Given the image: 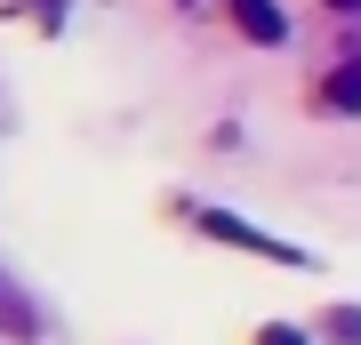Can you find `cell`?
<instances>
[{
    "label": "cell",
    "instance_id": "8992f818",
    "mask_svg": "<svg viewBox=\"0 0 361 345\" xmlns=\"http://www.w3.org/2000/svg\"><path fill=\"white\" fill-rule=\"evenodd\" d=\"M32 8H40V16H49V25H56V16H65V0H32Z\"/></svg>",
    "mask_w": 361,
    "mask_h": 345
},
{
    "label": "cell",
    "instance_id": "52a82bcc",
    "mask_svg": "<svg viewBox=\"0 0 361 345\" xmlns=\"http://www.w3.org/2000/svg\"><path fill=\"white\" fill-rule=\"evenodd\" d=\"M329 8H337V16H361V0H329Z\"/></svg>",
    "mask_w": 361,
    "mask_h": 345
},
{
    "label": "cell",
    "instance_id": "6da1fadb",
    "mask_svg": "<svg viewBox=\"0 0 361 345\" xmlns=\"http://www.w3.org/2000/svg\"><path fill=\"white\" fill-rule=\"evenodd\" d=\"M201 233H209V241H233V249H257V257H281V265H305V257H297L289 241H273V233L241 225V217H233V209H209V217H201Z\"/></svg>",
    "mask_w": 361,
    "mask_h": 345
},
{
    "label": "cell",
    "instance_id": "3957f363",
    "mask_svg": "<svg viewBox=\"0 0 361 345\" xmlns=\"http://www.w3.org/2000/svg\"><path fill=\"white\" fill-rule=\"evenodd\" d=\"M322 104H329V113H361V56L337 64V73L322 80Z\"/></svg>",
    "mask_w": 361,
    "mask_h": 345
},
{
    "label": "cell",
    "instance_id": "7a4b0ae2",
    "mask_svg": "<svg viewBox=\"0 0 361 345\" xmlns=\"http://www.w3.org/2000/svg\"><path fill=\"white\" fill-rule=\"evenodd\" d=\"M233 8V25H241L249 40H257V49H281L289 40V16H281V0H225Z\"/></svg>",
    "mask_w": 361,
    "mask_h": 345
},
{
    "label": "cell",
    "instance_id": "277c9868",
    "mask_svg": "<svg viewBox=\"0 0 361 345\" xmlns=\"http://www.w3.org/2000/svg\"><path fill=\"white\" fill-rule=\"evenodd\" d=\"M257 345H305V329H289V321H265V329H257Z\"/></svg>",
    "mask_w": 361,
    "mask_h": 345
},
{
    "label": "cell",
    "instance_id": "5b68a950",
    "mask_svg": "<svg viewBox=\"0 0 361 345\" xmlns=\"http://www.w3.org/2000/svg\"><path fill=\"white\" fill-rule=\"evenodd\" d=\"M329 329H337V337H353V345H361V313H329Z\"/></svg>",
    "mask_w": 361,
    "mask_h": 345
}]
</instances>
